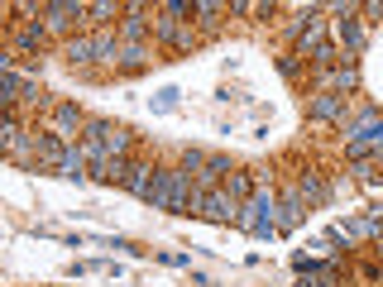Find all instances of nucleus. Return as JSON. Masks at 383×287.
<instances>
[{
  "label": "nucleus",
  "mask_w": 383,
  "mask_h": 287,
  "mask_svg": "<svg viewBox=\"0 0 383 287\" xmlns=\"http://www.w3.org/2000/svg\"><path fill=\"white\" fill-rule=\"evenodd\" d=\"M201 215H211V220H240V206L230 201V191H206L201 196Z\"/></svg>",
  "instance_id": "1"
},
{
  "label": "nucleus",
  "mask_w": 383,
  "mask_h": 287,
  "mask_svg": "<svg viewBox=\"0 0 383 287\" xmlns=\"http://www.w3.org/2000/svg\"><path fill=\"white\" fill-rule=\"evenodd\" d=\"M249 211H254V215H249V230H254V235H269V230H273V196H254Z\"/></svg>",
  "instance_id": "2"
},
{
  "label": "nucleus",
  "mask_w": 383,
  "mask_h": 287,
  "mask_svg": "<svg viewBox=\"0 0 383 287\" xmlns=\"http://www.w3.org/2000/svg\"><path fill=\"white\" fill-rule=\"evenodd\" d=\"M48 14H53V19H48L53 29H68L72 19H82V14H87V5H48Z\"/></svg>",
  "instance_id": "3"
},
{
  "label": "nucleus",
  "mask_w": 383,
  "mask_h": 287,
  "mask_svg": "<svg viewBox=\"0 0 383 287\" xmlns=\"http://www.w3.org/2000/svg\"><path fill=\"white\" fill-rule=\"evenodd\" d=\"M149 182H154V168H144V163H134V168H130V178H125V187L139 191V196L149 191Z\"/></svg>",
  "instance_id": "4"
},
{
  "label": "nucleus",
  "mask_w": 383,
  "mask_h": 287,
  "mask_svg": "<svg viewBox=\"0 0 383 287\" xmlns=\"http://www.w3.org/2000/svg\"><path fill=\"white\" fill-rule=\"evenodd\" d=\"M58 173H63L68 182H82V153H77V149H68V158L58 163Z\"/></svg>",
  "instance_id": "5"
},
{
  "label": "nucleus",
  "mask_w": 383,
  "mask_h": 287,
  "mask_svg": "<svg viewBox=\"0 0 383 287\" xmlns=\"http://www.w3.org/2000/svg\"><path fill=\"white\" fill-rule=\"evenodd\" d=\"M316 115H321V120H335V115H340V96H321V100H316Z\"/></svg>",
  "instance_id": "6"
},
{
  "label": "nucleus",
  "mask_w": 383,
  "mask_h": 287,
  "mask_svg": "<svg viewBox=\"0 0 383 287\" xmlns=\"http://www.w3.org/2000/svg\"><path fill=\"white\" fill-rule=\"evenodd\" d=\"M340 34H345L350 43H364V29H360V24H340Z\"/></svg>",
  "instance_id": "7"
},
{
  "label": "nucleus",
  "mask_w": 383,
  "mask_h": 287,
  "mask_svg": "<svg viewBox=\"0 0 383 287\" xmlns=\"http://www.w3.org/2000/svg\"><path fill=\"white\" fill-rule=\"evenodd\" d=\"M77 120H82V115H77L72 105H63V110H58V125H77Z\"/></svg>",
  "instance_id": "8"
},
{
  "label": "nucleus",
  "mask_w": 383,
  "mask_h": 287,
  "mask_svg": "<svg viewBox=\"0 0 383 287\" xmlns=\"http://www.w3.org/2000/svg\"><path fill=\"white\" fill-rule=\"evenodd\" d=\"M230 191L235 196H249V178H230Z\"/></svg>",
  "instance_id": "9"
}]
</instances>
